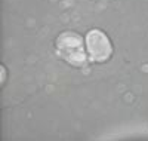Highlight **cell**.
<instances>
[{
	"label": "cell",
	"mask_w": 148,
	"mask_h": 141,
	"mask_svg": "<svg viewBox=\"0 0 148 141\" xmlns=\"http://www.w3.org/2000/svg\"><path fill=\"white\" fill-rule=\"evenodd\" d=\"M0 70H2V79H0V82L5 83V79H6V67L2 66V67H0Z\"/></svg>",
	"instance_id": "3957f363"
},
{
	"label": "cell",
	"mask_w": 148,
	"mask_h": 141,
	"mask_svg": "<svg viewBox=\"0 0 148 141\" xmlns=\"http://www.w3.org/2000/svg\"><path fill=\"white\" fill-rule=\"evenodd\" d=\"M55 50L65 62L73 67H83L88 62V49L86 40L82 34L73 30H65L59 33L55 40Z\"/></svg>",
	"instance_id": "6da1fadb"
},
{
	"label": "cell",
	"mask_w": 148,
	"mask_h": 141,
	"mask_svg": "<svg viewBox=\"0 0 148 141\" xmlns=\"http://www.w3.org/2000/svg\"><path fill=\"white\" fill-rule=\"evenodd\" d=\"M88 55L93 62H104L113 55V45L110 37L99 28H92L84 36Z\"/></svg>",
	"instance_id": "7a4b0ae2"
}]
</instances>
